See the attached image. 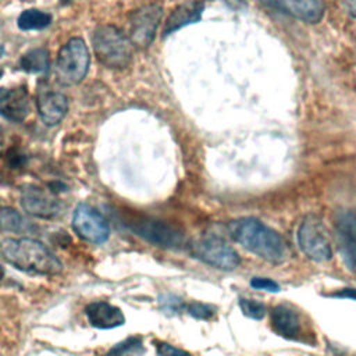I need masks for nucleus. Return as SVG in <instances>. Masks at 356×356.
Wrapping results in <instances>:
<instances>
[{
    "mask_svg": "<svg viewBox=\"0 0 356 356\" xmlns=\"http://www.w3.org/2000/svg\"><path fill=\"white\" fill-rule=\"evenodd\" d=\"M227 228L235 242L268 263L281 264L289 257L285 239L275 229L254 217L232 220Z\"/></svg>",
    "mask_w": 356,
    "mask_h": 356,
    "instance_id": "f257e3e1",
    "label": "nucleus"
},
{
    "mask_svg": "<svg viewBox=\"0 0 356 356\" xmlns=\"http://www.w3.org/2000/svg\"><path fill=\"white\" fill-rule=\"evenodd\" d=\"M0 254L15 268L39 275H57L63 263L42 242L32 238H7L0 242Z\"/></svg>",
    "mask_w": 356,
    "mask_h": 356,
    "instance_id": "f03ea898",
    "label": "nucleus"
},
{
    "mask_svg": "<svg viewBox=\"0 0 356 356\" xmlns=\"http://www.w3.org/2000/svg\"><path fill=\"white\" fill-rule=\"evenodd\" d=\"M131 44V40L114 25H100L92 35V46L97 61L111 70H122L129 65Z\"/></svg>",
    "mask_w": 356,
    "mask_h": 356,
    "instance_id": "7ed1b4c3",
    "label": "nucleus"
},
{
    "mask_svg": "<svg viewBox=\"0 0 356 356\" xmlns=\"http://www.w3.org/2000/svg\"><path fill=\"white\" fill-rule=\"evenodd\" d=\"M90 54L81 38L70 39L58 51L56 61V78L64 86L78 85L88 74Z\"/></svg>",
    "mask_w": 356,
    "mask_h": 356,
    "instance_id": "20e7f679",
    "label": "nucleus"
},
{
    "mask_svg": "<svg viewBox=\"0 0 356 356\" xmlns=\"http://www.w3.org/2000/svg\"><path fill=\"white\" fill-rule=\"evenodd\" d=\"M296 238L299 249L307 256V259L317 263L331 260L332 249L328 231L320 217L314 214L306 216L298 228Z\"/></svg>",
    "mask_w": 356,
    "mask_h": 356,
    "instance_id": "39448f33",
    "label": "nucleus"
},
{
    "mask_svg": "<svg viewBox=\"0 0 356 356\" xmlns=\"http://www.w3.org/2000/svg\"><path fill=\"white\" fill-rule=\"evenodd\" d=\"M192 253L203 263L224 271L235 270L239 263V254L221 236L204 234L192 243Z\"/></svg>",
    "mask_w": 356,
    "mask_h": 356,
    "instance_id": "423d86ee",
    "label": "nucleus"
},
{
    "mask_svg": "<svg viewBox=\"0 0 356 356\" xmlns=\"http://www.w3.org/2000/svg\"><path fill=\"white\" fill-rule=\"evenodd\" d=\"M163 17V8L157 4H147L129 14V40L139 49L149 47L156 36Z\"/></svg>",
    "mask_w": 356,
    "mask_h": 356,
    "instance_id": "0eeeda50",
    "label": "nucleus"
},
{
    "mask_svg": "<svg viewBox=\"0 0 356 356\" xmlns=\"http://www.w3.org/2000/svg\"><path fill=\"white\" fill-rule=\"evenodd\" d=\"M72 228L75 234L92 243H103L108 239L110 227L100 211L88 203H79L72 216Z\"/></svg>",
    "mask_w": 356,
    "mask_h": 356,
    "instance_id": "6e6552de",
    "label": "nucleus"
},
{
    "mask_svg": "<svg viewBox=\"0 0 356 356\" xmlns=\"http://www.w3.org/2000/svg\"><path fill=\"white\" fill-rule=\"evenodd\" d=\"M335 241L343 264L356 273V210H343L337 216Z\"/></svg>",
    "mask_w": 356,
    "mask_h": 356,
    "instance_id": "1a4fd4ad",
    "label": "nucleus"
},
{
    "mask_svg": "<svg viewBox=\"0 0 356 356\" xmlns=\"http://www.w3.org/2000/svg\"><path fill=\"white\" fill-rule=\"evenodd\" d=\"M132 229L136 235L154 246L178 249L185 243L182 231L159 220H140L132 225Z\"/></svg>",
    "mask_w": 356,
    "mask_h": 356,
    "instance_id": "9d476101",
    "label": "nucleus"
},
{
    "mask_svg": "<svg viewBox=\"0 0 356 356\" xmlns=\"http://www.w3.org/2000/svg\"><path fill=\"white\" fill-rule=\"evenodd\" d=\"M21 206L22 209L39 218H54L61 213V203L49 189L29 184L21 189Z\"/></svg>",
    "mask_w": 356,
    "mask_h": 356,
    "instance_id": "9b49d317",
    "label": "nucleus"
},
{
    "mask_svg": "<svg viewBox=\"0 0 356 356\" xmlns=\"http://www.w3.org/2000/svg\"><path fill=\"white\" fill-rule=\"evenodd\" d=\"M38 111L40 120L47 127H54L63 121L68 111V99L60 90H56L49 82L38 83Z\"/></svg>",
    "mask_w": 356,
    "mask_h": 356,
    "instance_id": "f8f14e48",
    "label": "nucleus"
},
{
    "mask_svg": "<svg viewBox=\"0 0 356 356\" xmlns=\"http://www.w3.org/2000/svg\"><path fill=\"white\" fill-rule=\"evenodd\" d=\"M31 111L29 93L24 86L0 88V115L13 122H22Z\"/></svg>",
    "mask_w": 356,
    "mask_h": 356,
    "instance_id": "ddd939ff",
    "label": "nucleus"
},
{
    "mask_svg": "<svg viewBox=\"0 0 356 356\" xmlns=\"http://www.w3.org/2000/svg\"><path fill=\"white\" fill-rule=\"evenodd\" d=\"M263 1L307 24H317L323 18L324 10H325L323 0H263Z\"/></svg>",
    "mask_w": 356,
    "mask_h": 356,
    "instance_id": "4468645a",
    "label": "nucleus"
},
{
    "mask_svg": "<svg viewBox=\"0 0 356 356\" xmlns=\"http://www.w3.org/2000/svg\"><path fill=\"white\" fill-rule=\"evenodd\" d=\"M85 314L92 327L99 330H111L124 325L125 316L122 310L107 302H92L85 307Z\"/></svg>",
    "mask_w": 356,
    "mask_h": 356,
    "instance_id": "2eb2a0df",
    "label": "nucleus"
},
{
    "mask_svg": "<svg viewBox=\"0 0 356 356\" xmlns=\"http://www.w3.org/2000/svg\"><path fill=\"white\" fill-rule=\"evenodd\" d=\"M273 330L286 339H299L300 337V316L286 303L274 306L270 314Z\"/></svg>",
    "mask_w": 356,
    "mask_h": 356,
    "instance_id": "dca6fc26",
    "label": "nucleus"
},
{
    "mask_svg": "<svg viewBox=\"0 0 356 356\" xmlns=\"http://www.w3.org/2000/svg\"><path fill=\"white\" fill-rule=\"evenodd\" d=\"M204 4L200 1H188L178 6L167 18L163 28V36H168L178 29L197 22L202 18Z\"/></svg>",
    "mask_w": 356,
    "mask_h": 356,
    "instance_id": "f3484780",
    "label": "nucleus"
},
{
    "mask_svg": "<svg viewBox=\"0 0 356 356\" xmlns=\"http://www.w3.org/2000/svg\"><path fill=\"white\" fill-rule=\"evenodd\" d=\"M0 229L6 232L24 234L32 231L33 225L15 209L3 206L0 207Z\"/></svg>",
    "mask_w": 356,
    "mask_h": 356,
    "instance_id": "a211bd4d",
    "label": "nucleus"
},
{
    "mask_svg": "<svg viewBox=\"0 0 356 356\" xmlns=\"http://www.w3.org/2000/svg\"><path fill=\"white\" fill-rule=\"evenodd\" d=\"M19 67L29 74H44L50 68V57L47 49L38 47L26 51L19 58Z\"/></svg>",
    "mask_w": 356,
    "mask_h": 356,
    "instance_id": "6ab92c4d",
    "label": "nucleus"
},
{
    "mask_svg": "<svg viewBox=\"0 0 356 356\" xmlns=\"http://www.w3.org/2000/svg\"><path fill=\"white\" fill-rule=\"evenodd\" d=\"M51 24V15L38 8H29L19 14L17 25L22 31H39L44 29Z\"/></svg>",
    "mask_w": 356,
    "mask_h": 356,
    "instance_id": "aec40b11",
    "label": "nucleus"
},
{
    "mask_svg": "<svg viewBox=\"0 0 356 356\" xmlns=\"http://www.w3.org/2000/svg\"><path fill=\"white\" fill-rule=\"evenodd\" d=\"M145 353L146 349L142 338L138 335H132L110 348L106 356H143Z\"/></svg>",
    "mask_w": 356,
    "mask_h": 356,
    "instance_id": "412c9836",
    "label": "nucleus"
},
{
    "mask_svg": "<svg viewBox=\"0 0 356 356\" xmlns=\"http://www.w3.org/2000/svg\"><path fill=\"white\" fill-rule=\"evenodd\" d=\"M239 307H241L243 316H246L249 318H253V320H261L266 316L264 303H261L256 299L241 298L239 299Z\"/></svg>",
    "mask_w": 356,
    "mask_h": 356,
    "instance_id": "4be33fe9",
    "label": "nucleus"
},
{
    "mask_svg": "<svg viewBox=\"0 0 356 356\" xmlns=\"http://www.w3.org/2000/svg\"><path fill=\"white\" fill-rule=\"evenodd\" d=\"M159 305H160V309L165 314H170V316L181 313L186 307V305L184 303V300L181 298H178L175 295H171V293L160 295L159 296Z\"/></svg>",
    "mask_w": 356,
    "mask_h": 356,
    "instance_id": "5701e85b",
    "label": "nucleus"
},
{
    "mask_svg": "<svg viewBox=\"0 0 356 356\" xmlns=\"http://www.w3.org/2000/svg\"><path fill=\"white\" fill-rule=\"evenodd\" d=\"M186 313L197 320H210L214 316V309L210 305L202 303V302H192L188 303L185 307Z\"/></svg>",
    "mask_w": 356,
    "mask_h": 356,
    "instance_id": "b1692460",
    "label": "nucleus"
},
{
    "mask_svg": "<svg viewBox=\"0 0 356 356\" xmlns=\"http://www.w3.org/2000/svg\"><path fill=\"white\" fill-rule=\"evenodd\" d=\"M250 286L253 289L267 291V292H278L280 291V285L274 280L264 278V277H253L250 280Z\"/></svg>",
    "mask_w": 356,
    "mask_h": 356,
    "instance_id": "393cba45",
    "label": "nucleus"
},
{
    "mask_svg": "<svg viewBox=\"0 0 356 356\" xmlns=\"http://www.w3.org/2000/svg\"><path fill=\"white\" fill-rule=\"evenodd\" d=\"M156 355L157 356H191L189 352L179 349L167 342H156Z\"/></svg>",
    "mask_w": 356,
    "mask_h": 356,
    "instance_id": "a878e982",
    "label": "nucleus"
},
{
    "mask_svg": "<svg viewBox=\"0 0 356 356\" xmlns=\"http://www.w3.org/2000/svg\"><path fill=\"white\" fill-rule=\"evenodd\" d=\"M342 7L348 15L356 18V0H342Z\"/></svg>",
    "mask_w": 356,
    "mask_h": 356,
    "instance_id": "bb28decb",
    "label": "nucleus"
},
{
    "mask_svg": "<svg viewBox=\"0 0 356 356\" xmlns=\"http://www.w3.org/2000/svg\"><path fill=\"white\" fill-rule=\"evenodd\" d=\"M334 296L337 298H348L356 300V288H343L339 292H335Z\"/></svg>",
    "mask_w": 356,
    "mask_h": 356,
    "instance_id": "cd10ccee",
    "label": "nucleus"
},
{
    "mask_svg": "<svg viewBox=\"0 0 356 356\" xmlns=\"http://www.w3.org/2000/svg\"><path fill=\"white\" fill-rule=\"evenodd\" d=\"M3 277H4V270H3V267L0 266V281L3 280Z\"/></svg>",
    "mask_w": 356,
    "mask_h": 356,
    "instance_id": "c85d7f7f",
    "label": "nucleus"
},
{
    "mask_svg": "<svg viewBox=\"0 0 356 356\" xmlns=\"http://www.w3.org/2000/svg\"><path fill=\"white\" fill-rule=\"evenodd\" d=\"M70 1H71V0H60L61 4H67V3H70Z\"/></svg>",
    "mask_w": 356,
    "mask_h": 356,
    "instance_id": "c756f323",
    "label": "nucleus"
},
{
    "mask_svg": "<svg viewBox=\"0 0 356 356\" xmlns=\"http://www.w3.org/2000/svg\"><path fill=\"white\" fill-rule=\"evenodd\" d=\"M1 75H3V71H1V70H0V78H1Z\"/></svg>",
    "mask_w": 356,
    "mask_h": 356,
    "instance_id": "7c9ffc66",
    "label": "nucleus"
}]
</instances>
